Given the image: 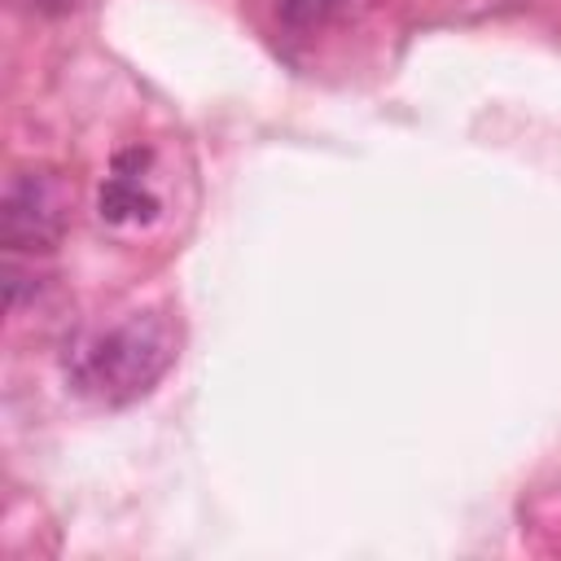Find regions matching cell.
Instances as JSON below:
<instances>
[{"instance_id":"3","label":"cell","mask_w":561,"mask_h":561,"mask_svg":"<svg viewBox=\"0 0 561 561\" xmlns=\"http://www.w3.org/2000/svg\"><path fill=\"white\" fill-rule=\"evenodd\" d=\"M145 162H149V153H140V149H127V153L114 158V171L101 184V219L105 224H145V219H153L158 193L149 188Z\"/></svg>"},{"instance_id":"5","label":"cell","mask_w":561,"mask_h":561,"mask_svg":"<svg viewBox=\"0 0 561 561\" xmlns=\"http://www.w3.org/2000/svg\"><path fill=\"white\" fill-rule=\"evenodd\" d=\"M35 4H39V9H48V13H61V9H70L75 0H35Z\"/></svg>"},{"instance_id":"2","label":"cell","mask_w":561,"mask_h":561,"mask_svg":"<svg viewBox=\"0 0 561 561\" xmlns=\"http://www.w3.org/2000/svg\"><path fill=\"white\" fill-rule=\"evenodd\" d=\"M70 219V193L57 171H18L4 193L0 237L9 250H53Z\"/></svg>"},{"instance_id":"4","label":"cell","mask_w":561,"mask_h":561,"mask_svg":"<svg viewBox=\"0 0 561 561\" xmlns=\"http://www.w3.org/2000/svg\"><path fill=\"white\" fill-rule=\"evenodd\" d=\"M333 4H337V0H280V13H285V22H294V26H316V22L329 18Z\"/></svg>"},{"instance_id":"1","label":"cell","mask_w":561,"mask_h":561,"mask_svg":"<svg viewBox=\"0 0 561 561\" xmlns=\"http://www.w3.org/2000/svg\"><path fill=\"white\" fill-rule=\"evenodd\" d=\"M175 359V333L162 311H136L123 324L83 337L70 351V377L101 403H131L153 390V381Z\"/></svg>"}]
</instances>
